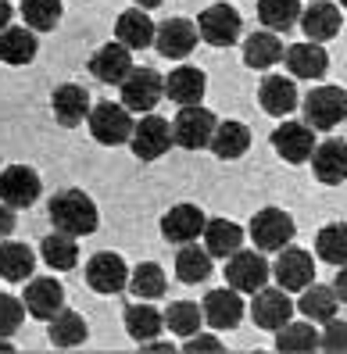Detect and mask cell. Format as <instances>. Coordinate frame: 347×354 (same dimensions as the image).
Instances as JSON below:
<instances>
[{
	"instance_id": "30",
	"label": "cell",
	"mask_w": 347,
	"mask_h": 354,
	"mask_svg": "<svg viewBox=\"0 0 347 354\" xmlns=\"http://www.w3.org/2000/svg\"><path fill=\"white\" fill-rule=\"evenodd\" d=\"M240 243H243V229L236 222H226V218L204 222V251L212 258H229L233 251H240Z\"/></svg>"
},
{
	"instance_id": "45",
	"label": "cell",
	"mask_w": 347,
	"mask_h": 354,
	"mask_svg": "<svg viewBox=\"0 0 347 354\" xmlns=\"http://www.w3.org/2000/svg\"><path fill=\"white\" fill-rule=\"evenodd\" d=\"M187 351H190V354H200V351H208V354H222L226 347H222V340H215V337H197V333H194V337L187 340Z\"/></svg>"
},
{
	"instance_id": "23",
	"label": "cell",
	"mask_w": 347,
	"mask_h": 354,
	"mask_svg": "<svg viewBox=\"0 0 347 354\" xmlns=\"http://www.w3.org/2000/svg\"><path fill=\"white\" fill-rule=\"evenodd\" d=\"M283 57H287V68H290L294 79H322L326 72H330V54H326L322 44H315V39L287 47Z\"/></svg>"
},
{
	"instance_id": "7",
	"label": "cell",
	"mask_w": 347,
	"mask_h": 354,
	"mask_svg": "<svg viewBox=\"0 0 347 354\" xmlns=\"http://www.w3.org/2000/svg\"><path fill=\"white\" fill-rule=\"evenodd\" d=\"M243 32V22H240V11L229 8V4H212L204 8L200 18H197V36L212 47H233Z\"/></svg>"
},
{
	"instance_id": "2",
	"label": "cell",
	"mask_w": 347,
	"mask_h": 354,
	"mask_svg": "<svg viewBox=\"0 0 347 354\" xmlns=\"http://www.w3.org/2000/svg\"><path fill=\"white\" fill-rule=\"evenodd\" d=\"M133 111L126 104H111V100H100L97 108H90V133L97 143H104V147H122V143H129L133 136Z\"/></svg>"
},
{
	"instance_id": "40",
	"label": "cell",
	"mask_w": 347,
	"mask_h": 354,
	"mask_svg": "<svg viewBox=\"0 0 347 354\" xmlns=\"http://www.w3.org/2000/svg\"><path fill=\"white\" fill-rule=\"evenodd\" d=\"M315 251L326 265H347V225L344 222H333V225H326L319 229V236H315Z\"/></svg>"
},
{
	"instance_id": "14",
	"label": "cell",
	"mask_w": 347,
	"mask_h": 354,
	"mask_svg": "<svg viewBox=\"0 0 347 354\" xmlns=\"http://www.w3.org/2000/svg\"><path fill=\"white\" fill-rule=\"evenodd\" d=\"M243 297L236 294L233 286H222V290H208L200 311H204V322L212 329H236L240 319H243Z\"/></svg>"
},
{
	"instance_id": "15",
	"label": "cell",
	"mask_w": 347,
	"mask_h": 354,
	"mask_svg": "<svg viewBox=\"0 0 347 354\" xmlns=\"http://www.w3.org/2000/svg\"><path fill=\"white\" fill-rule=\"evenodd\" d=\"M204 218L197 204H176L169 207L165 215H161V236H165L169 243H194L200 233H204Z\"/></svg>"
},
{
	"instance_id": "46",
	"label": "cell",
	"mask_w": 347,
	"mask_h": 354,
	"mask_svg": "<svg viewBox=\"0 0 347 354\" xmlns=\"http://www.w3.org/2000/svg\"><path fill=\"white\" fill-rule=\"evenodd\" d=\"M11 233H15V207L0 201V240H8Z\"/></svg>"
},
{
	"instance_id": "20",
	"label": "cell",
	"mask_w": 347,
	"mask_h": 354,
	"mask_svg": "<svg viewBox=\"0 0 347 354\" xmlns=\"http://www.w3.org/2000/svg\"><path fill=\"white\" fill-rule=\"evenodd\" d=\"M312 172L326 186H340L347 183V143L344 140H326L312 151Z\"/></svg>"
},
{
	"instance_id": "48",
	"label": "cell",
	"mask_w": 347,
	"mask_h": 354,
	"mask_svg": "<svg viewBox=\"0 0 347 354\" xmlns=\"http://www.w3.org/2000/svg\"><path fill=\"white\" fill-rule=\"evenodd\" d=\"M11 15H15V8L8 4V0H0V29L11 26Z\"/></svg>"
},
{
	"instance_id": "21",
	"label": "cell",
	"mask_w": 347,
	"mask_h": 354,
	"mask_svg": "<svg viewBox=\"0 0 347 354\" xmlns=\"http://www.w3.org/2000/svg\"><path fill=\"white\" fill-rule=\"evenodd\" d=\"M208 147L222 161H236V158H243V154L251 151V129L243 126V122H236V118L215 122V133L208 140Z\"/></svg>"
},
{
	"instance_id": "22",
	"label": "cell",
	"mask_w": 347,
	"mask_h": 354,
	"mask_svg": "<svg viewBox=\"0 0 347 354\" xmlns=\"http://www.w3.org/2000/svg\"><path fill=\"white\" fill-rule=\"evenodd\" d=\"M258 100L261 108L276 115V118H287L290 111H297V82L287 79V75H265L261 86H258Z\"/></svg>"
},
{
	"instance_id": "8",
	"label": "cell",
	"mask_w": 347,
	"mask_h": 354,
	"mask_svg": "<svg viewBox=\"0 0 347 354\" xmlns=\"http://www.w3.org/2000/svg\"><path fill=\"white\" fill-rule=\"evenodd\" d=\"M212 133H215V115L208 108H200V104L179 108L172 122V143H179L182 151H200V147H208Z\"/></svg>"
},
{
	"instance_id": "43",
	"label": "cell",
	"mask_w": 347,
	"mask_h": 354,
	"mask_svg": "<svg viewBox=\"0 0 347 354\" xmlns=\"http://www.w3.org/2000/svg\"><path fill=\"white\" fill-rule=\"evenodd\" d=\"M22 319H26V304L15 301L11 294H0V337H11V333H18Z\"/></svg>"
},
{
	"instance_id": "5",
	"label": "cell",
	"mask_w": 347,
	"mask_h": 354,
	"mask_svg": "<svg viewBox=\"0 0 347 354\" xmlns=\"http://www.w3.org/2000/svg\"><path fill=\"white\" fill-rule=\"evenodd\" d=\"M226 279L236 294H254L272 279V265L265 261L261 251H233L226 258Z\"/></svg>"
},
{
	"instance_id": "49",
	"label": "cell",
	"mask_w": 347,
	"mask_h": 354,
	"mask_svg": "<svg viewBox=\"0 0 347 354\" xmlns=\"http://www.w3.org/2000/svg\"><path fill=\"white\" fill-rule=\"evenodd\" d=\"M133 4H136V8H144V11H154V8L165 4V0H133Z\"/></svg>"
},
{
	"instance_id": "4",
	"label": "cell",
	"mask_w": 347,
	"mask_h": 354,
	"mask_svg": "<svg viewBox=\"0 0 347 354\" xmlns=\"http://www.w3.org/2000/svg\"><path fill=\"white\" fill-rule=\"evenodd\" d=\"M122 86V104H126L129 111H140L147 115L151 108H158V100L165 97V75L154 72V68H136L118 82Z\"/></svg>"
},
{
	"instance_id": "32",
	"label": "cell",
	"mask_w": 347,
	"mask_h": 354,
	"mask_svg": "<svg viewBox=\"0 0 347 354\" xmlns=\"http://www.w3.org/2000/svg\"><path fill=\"white\" fill-rule=\"evenodd\" d=\"M337 294H333V286H304L301 290V301H297V311H301V315L304 319H308V322H330L333 315H337Z\"/></svg>"
},
{
	"instance_id": "39",
	"label": "cell",
	"mask_w": 347,
	"mask_h": 354,
	"mask_svg": "<svg viewBox=\"0 0 347 354\" xmlns=\"http://www.w3.org/2000/svg\"><path fill=\"white\" fill-rule=\"evenodd\" d=\"M176 276L182 283H204L212 276V254L208 251H200L197 243H182V251L176 254Z\"/></svg>"
},
{
	"instance_id": "3",
	"label": "cell",
	"mask_w": 347,
	"mask_h": 354,
	"mask_svg": "<svg viewBox=\"0 0 347 354\" xmlns=\"http://www.w3.org/2000/svg\"><path fill=\"white\" fill-rule=\"evenodd\" d=\"M301 111H304V126H312L319 133H330L347 118V93L340 86H315L304 97Z\"/></svg>"
},
{
	"instance_id": "26",
	"label": "cell",
	"mask_w": 347,
	"mask_h": 354,
	"mask_svg": "<svg viewBox=\"0 0 347 354\" xmlns=\"http://www.w3.org/2000/svg\"><path fill=\"white\" fill-rule=\"evenodd\" d=\"M154 22H151V15L144 8H129V11H122L118 15V22H115V39L118 44H126L129 50H144L154 44Z\"/></svg>"
},
{
	"instance_id": "18",
	"label": "cell",
	"mask_w": 347,
	"mask_h": 354,
	"mask_svg": "<svg viewBox=\"0 0 347 354\" xmlns=\"http://www.w3.org/2000/svg\"><path fill=\"white\" fill-rule=\"evenodd\" d=\"M129 72H133V50L126 44H118V39L104 44L90 57V75L100 79V82H108V86H118Z\"/></svg>"
},
{
	"instance_id": "35",
	"label": "cell",
	"mask_w": 347,
	"mask_h": 354,
	"mask_svg": "<svg viewBox=\"0 0 347 354\" xmlns=\"http://www.w3.org/2000/svg\"><path fill=\"white\" fill-rule=\"evenodd\" d=\"M258 18L272 32H290L301 22V0H258Z\"/></svg>"
},
{
	"instance_id": "37",
	"label": "cell",
	"mask_w": 347,
	"mask_h": 354,
	"mask_svg": "<svg viewBox=\"0 0 347 354\" xmlns=\"http://www.w3.org/2000/svg\"><path fill=\"white\" fill-rule=\"evenodd\" d=\"M319 347V333L312 322H287L276 329V351L283 354H308Z\"/></svg>"
},
{
	"instance_id": "25",
	"label": "cell",
	"mask_w": 347,
	"mask_h": 354,
	"mask_svg": "<svg viewBox=\"0 0 347 354\" xmlns=\"http://www.w3.org/2000/svg\"><path fill=\"white\" fill-rule=\"evenodd\" d=\"M204 90H208V75H204L200 68H194V65H179L172 75H165V97L176 100L179 108L200 104Z\"/></svg>"
},
{
	"instance_id": "12",
	"label": "cell",
	"mask_w": 347,
	"mask_h": 354,
	"mask_svg": "<svg viewBox=\"0 0 347 354\" xmlns=\"http://www.w3.org/2000/svg\"><path fill=\"white\" fill-rule=\"evenodd\" d=\"M272 279L287 290V294H301L304 286L315 279V261L308 251H301V247H283L276 265H272Z\"/></svg>"
},
{
	"instance_id": "9",
	"label": "cell",
	"mask_w": 347,
	"mask_h": 354,
	"mask_svg": "<svg viewBox=\"0 0 347 354\" xmlns=\"http://www.w3.org/2000/svg\"><path fill=\"white\" fill-rule=\"evenodd\" d=\"M129 147L140 161H158V158H165L169 147H172V126L161 115H144L133 126V136H129Z\"/></svg>"
},
{
	"instance_id": "10",
	"label": "cell",
	"mask_w": 347,
	"mask_h": 354,
	"mask_svg": "<svg viewBox=\"0 0 347 354\" xmlns=\"http://www.w3.org/2000/svg\"><path fill=\"white\" fill-rule=\"evenodd\" d=\"M254 301H251V319H254V326H261V329H279V326H287L290 319H294V311H297V304L290 301V294L283 286H261V290H254L251 294Z\"/></svg>"
},
{
	"instance_id": "16",
	"label": "cell",
	"mask_w": 347,
	"mask_h": 354,
	"mask_svg": "<svg viewBox=\"0 0 347 354\" xmlns=\"http://www.w3.org/2000/svg\"><path fill=\"white\" fill-rule=\"evenodd\" d=\"M197 26L190 22V18H169V22H161V29L154 32V47L158 54H165V57H190L194 47H197Z\"/></svg>"
},
{
	"instance_id": "17",
	"label": "cell",
	"mask_w": 347,
	"mask_h": 354,
	"mask_svg": "<svg viewBox=\"0 0 347 354\" xmlns=\"http://www.w3.org/2000/svg\"><path fill=\"white\" fill-rule=\"evenodd\" d=\"M86 283L97 294H118V290H126V283H129V265L111 251L93 254L90 265H86Z\"/></svg>"
},
{
	"instance_id": "36",
	"label": "cell",
	"mask_w": 347,
	"mask_h": 354,
	"mask_svg": "<svg viewBox=\"0 0 347 354\" xmlns=\"http://www.w3.org/2000/svg\"><path fill=\"white\" fill-rule=\"evenodd\" d=\"M50 344L54 347H61V351H68V347H79L86 337H90V329H86V322H83V315H75V311H65L61 308L57 315L50 319Z\"/></svg>"
},
{
	"instance_id": "34",
	"label": "cell",
	"mask_w": 347,
	"mask_h": 354,
	"mask_svg": "<svg viewBox=\"0 0 347 354\" xmlns=\"http://www.w3.org/2000/svg\"><path fill=\"white\" fill-rule=\"evenodd\" d=\"M129 290H133V297L136 301H158L161 294H165V268H161L158 261H140L133 272H129V283H126Z\"/></svg>"
},
{
	"instance_id": "11",
	"label": "cell",
	"mask_w": 347,
	"mask_h": 354,
	"mask_svg": "<svg viewBox=\"0 0 347 354\" xmlns=\"http://www.w3.org/2000/svg\"><path fill=\"white\" fill-rule=\"evenodd\" d=\"M44 194V183L39 176L29 169V165H8L4 172H0V201L8 207H32Z\"/></svg>"
},
{
	"instance_id": "27",
	"label": "cell",
	"mask_w": 347,
	"mask_h": 354,
	"mask_svg": "<svg viewBox=\"0 0 347 354\" xmlns=\"http://www.w3.org/2000/svg\"><path fill=\"white\" fill-rule=\"evenodd\" d=\"M304 36L315 39V44H326V39H333L340 32V8L330 4V0H312L308 11H301V22Z\"/></svg>"
},
{
	"instance_id": "41",
	"label": "cell",
	"mask_w": 347,
	"mask_h": 354,
	"mask_svg": "<svg viewBox=\"0 0 347 354\" xmlns=\"http://www.w3.org/2000/svg\"><path fill=\"white\" fill-rule=\"evenodd\" d=\"M22 18L32 32H50L61 22V0H22Z\"/></svg>"
},
{
	"instance_id": "44",
	"label": "cell",
	"mask_w": 347,
	"mask_h": 354,
	"mask_svg": "<svg viewBox=\"0 0 347 354\" xmlns=\"http://www.w3.org/2000/svg\"><path fill=\"white\" fill-rule=\"evenodd\" d=\"M319 347L322 351H333V354L347 351V322H340L333 315L330 322H326V333H319Z\"/></svg>"
},
{
	"instance_id": "47",
	"label": "cell",
	"mask_w": 347,
	"mask_h": 354,
	"mask_svg": "<svg viewBox=\"0 0 347 354\" xmlns=\"http://www.w3.org/2000/svg\"><path fill=\"white\" fill-rule=\"evenodd\" d=\"M333 294H337V301L347 304V265H340V272H337V279H333Z\"/></svg>"
},
{
	"instance_id": "19",
	"label": "cell",
	"mask_w": 347,
	"mask_h": 354,
	"mask_svg": "<svg viewBox=\"0 0 347 354\" xmlns=\"http://www.w3.org/2000/svg\"><path fill=\"white\" fill-rule=\"evenodd\" d=\"M26 311L39 322H50L61 308H65V286L57 279H29L26 297H22Z\"/></svg>"
},
{
	"instance_id": "1",
	"label": "cell",
	"mask_w": 347,
	"mask_h": 354,
	"mask_svg": "<svg viewBox=\"0 0 347 354\" xmlns=\"http://www.w3.org/2000/svg\"><path fill=\"white\" fill-rule=\"evenodd\" d=\"M47 212H50L54 229H61V233H68V236H90V233H97V222H100L97 204L83 190L54 194Z\"/></svg>"
},
{
	"instance_id": "33",
	"label": "cell",
	"mask_w": 347,
	"mask_h": 354,
	"mask_svg": "<svg viewBox=\"0 0 347 354\" xmlns=\"http://www.w3.org/2000/svg\"><path fill=\"white\" fill-rule=\"evenodd\" d=\"M39 258L50 268H57V272H68V268L79 265V243H75V236L54 229V233L44 236V243H39Z\"/></svg>"
},
{
	"instance_id": "28",
	"label": "cell",
	"mask_w": 347,
	"mask_h": 354,
	"mask_svg": "<svg viewBox=\"0 0 347 354\" xmlns=\"http://www.w3.org/2000/svg\"><path fill=\"white\" fill-rule=\"evenodd\" d=\"M283 50H287V47L279 44V32L261 29V32L247 36V44H243V65L265 72V68L279 65V61H283Z\"/></svg>"
},
{
	"instance_id": "42",
	"label": "cell",
	"mask_w": 347,
	"mask_h": 354,
	"mask_svg": "<svg viewBox=\"0 0 347 354\" xmlns=\"http://www.w3.org/2000/svg\"><path fill=\"white\" fill-rule=\"evenodd\" d=\"M200 319H204V311L194 301H176L165 311V326L176 333V337H194V333L200 329Z\"/></svg>"
},
{
	"instance_id": "13",
	"label": "cell",
	"mask_w": 347,
	"mask_h": 354,
	"mask_svg": "<svg viewBox=\"0 0 347 354\" xmlns=\"http://www.w3.org/2000/svg\"><path fill=\"white\" fill-rule=\"evenodd\" d=\"M272 147L283 161L304 165L315 151V129L304 126V122H283V126H276V133H272Z\"/></svg>"
},
{
	"instance_id": "31",
	"label": "cell",
	"mask_w": 347,
	"mask_h": 354,
	"mask_svg": "<svg viewBox=\"0 0 347 354\" xmlns=\"http://www.w3.org/2000/svg\"><path fill=\"white\" fill-rule=\"evenodd\" d=\"M36 268V254L29 251L26 243L15 240H0V276L11 283H29Z\"/></svg>"
},
{
	"instance_id": "38",
	"label": "cell",
	"mask_w": 347,
	"mask_h": 354,
	"mask_svg": "<svg viewBox=\"0 0 347 354\" xmlns=\"http://www.w3.org/2000/svg\"><path fill=\"white\" fill-rule=\"evenodd\" d=\"M161 326H165V319H161V311L158 308H147L144 304H129L126 308V333L136 340V344H144V340H154Z\"/></svg>"
},
{
	"instance_id": "29",
	"label": "cell",
	"mask_w": 347,
	"mask_h": 354,
	"mask_svg": "<svg viewBox=\"0 0 347 354\" xmlns=\"http://www.w3.org/2000/svg\"><path fill=\"white\" fill-rule=\"evenodd\" d=\"M39 44H36V32L26 26V29H18V26H8V29H0V61L4 65H29V61L36 57Z\"/></svg>"
},
{
	"instance_id": "50",
	"label": "cell",
	"mask_w": 347,
	"mask_h": 354,
	"mask_svg": "<svg viewBox=\"0 0 347 354\" xmlns=\"http://www.w3.org/2000/svg\"><path fill=\"white\" fill-rule=\"evenodd\" d=\"M140 347H144V351H172V344H154V340H144Z\"/></svg>"
},
{
	"instance_id": "24",
	"label": "cell",
	"mask_w": 347,
	"mask_h": 354,
	"mask_svg": "<svg viewBox=\"0 0 347 354\" xmlns=\"http://www.w3.org/2000/svg\"><path fill=\"white\" fill-rule=\"evenodd\" d=\"M50 104H54L57 126H65V129H75L79 122H86V118H90V93H86L83 86H75V82H65V86H57Z\"/></svg>"
},
{
	"instance_id": "51",
	"label": "cell",
	"mask_w": 347,
	"mask_h": 354,
	"mask_svg": "<svg viewBox=\"0 0 347 354\" xmlns=\"http://www.w3.org/2000/svg\"><path fill=\"white\" fill-rule=\"evenodd\" d=\"M340 4H344V11H347V0H340Z\"/></svg>"
},
{
	"instance_id": "6",
	"label": "cell",
	"mask_w": 347,
	"mask_h": 354,
	"mask_svg": "<svg viewBox=\"0 0 347 354\" xmlns=\"http://www.w3.org/2000/svg\"><path fill=\"white\" fill-rule=\"evenodd\" d=\"M294 233H297V225L283 207H261L251 218V240L258 251H283L294 240Z\"/></svg>"
}]
</instances>
